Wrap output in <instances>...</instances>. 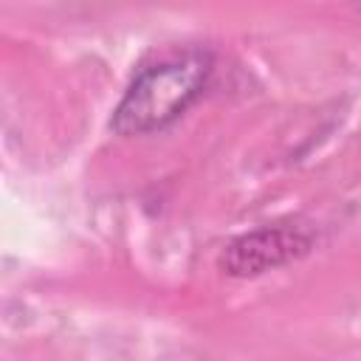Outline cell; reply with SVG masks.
I'll list each match as a JSON object with an SVG mask.
<instances>
[{"label": "cell", "instance_id": "cell-1", "mask_svg": "<svg viewBox=\"0 0 361 361\" xmlns=\"http://www.w3.org/2000/svg\"><path fill=\"white\" fill-rule=\"evenodd\" d=\"M212 73V56L186 48L141 68L118 102L110 127L118 135H141L175 121L200 93Z\"/></svg>", "mask_w": 361, "mask_h": 361}, {"label": "cell", "instance_id": "cell-2", "mask_svg": "<svg viewBox=\"0 0 361 361\" xmlns=\"http://www.w3.org/2000/svg\"><path fill=\"white\" fill-rule=\"evenodd\" d=\"M310 245L313 237L296 226H265L231 240L220 257V268L228 276H257L305 257Z\"/></svg>", "mask_w": 361, "mask_h": 361}]
</instances>
